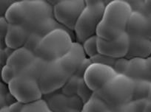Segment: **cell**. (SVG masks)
Here are the masks:
<instances>
[{"mask_svg": "<svg viewBox=\"0 0 151 112\" xmlns=\"http://www.w3.org/2000/svg\"><path fill=\"white\" fill-rule=\"evenodd\" d=\"M110 108L107 103L94 92L92 97L84 103L81 112H107Z\"/></svg>", "mask_w": 151, "mask_h": 112, "instance_id": "cell-16", "label": "cell"}, {"mask_svg": "<svg viewBox=\"0 0 151 112\" xmlns=\"http://www.w3.org/2000/svg\"><path fill=\"white\" fill-rule=\"evenodd\" d=\"M98 50L100 54L114 58H125L130 48V40L127 33L113 40H104L98 37Z\"/></svg>", "mask_w": 151, "mask_h": 112, "instance_id": "cell-11", "label": "cell"}, {"mask_svg": "<svg viewBox=\"0 0 151 112\" xmlns=\"http://www.w3.org/2000/svg\"><path fill=\"white\" fill-rule=\"evenodd\" d=\"M93 94V91H91V90L90 89L89 87H88V86L86 85V83H85L84 80L81 81L79 86H78L76 95L81 99V100L82 101L83 104L86 103V102L92 97V95Z\"/></svg>", "mask_w": 151, "mask_h": 112, "instance_id": "cell-20", "label": "cell"}, {"mask_svg": "<svg viewBox=\"0 0 151 112\" xmlns=\"http://www.w3.org/2000/svg\"><path fill=\"white\" fill-rule=\"evenodd\" d=\"M144 101H145L144 112H151V88L150 89L147 97V98Z\"/></svg>", "mask_w": 151, "mask_h": 112, "instance_id": "cell-28", "label": "cell"}, {"mask_svg": "<svg viewBox=\"0 0 151 112\" xmlns=\"http://www.w3.org/2000/svg\"><path fill=\"white\" fill-rule=\"evenodd\" d=\"M85 5L84 0L57 1L53 6V18L61 25L73 33L76 21Z\"/></svg>", "mask_w": 151, "mask_h": 112, "instance_id": "cell-9", "label": "cell"}, {"mask_svg": "<svg viewBox=\"0 0 151 112\" xmlns=\"http://www.w3.org/2000/svg\"><path fill=\"white\" fill-rule=\"evenodd\" d=\"M135 81L133 100L144 101L149 94L151 88V82L145 80H137Z\"/></svg>", "mask_w": 151, "mask_h": 112, "instance_id": "cell-17", "label": "cell"}, {"mask_svg": "<svg viewBox=\"0 0 151 112\" xmlns=\"http://www.w3.org/2000/svg\"><path fill=\"white\" fill-rule=\"evenodd\" d=\"M0 22H1V41L2 44V42H4V40H5L7 31H8L9 23L8 22L5 16L0 17Z\"/></svg>", "mask_w": 151, "mask_h": 112, "instance_id": "cell-25", "label": "cell"}, {"mask_svg": "<svg viewBox=\"0 0 151 112\" xmlns=\"http://www.w3.org/2000/svg\"><path fill=\"white\" fill-rule=\"evenodd\" d=\"M143 14L146 16L147 19L151 35V1H145Z\"/></svg>", "mask_w": 151, "mask_h": 112, "instance_id": "cell-24", "label": "cell"}, {"mask_svg": "<svg viewBox=\"0 0 151 112\" xmlns=\"http://www.w3.org/2000/svg\"><path fill=\"white\" fill-rule=\"evenodd\" d=\"M107 2L101 0L85 1V8L78 19L74 28L75 41L82 44L96 35V30L102 19Z\"/></svg>", "mask_w": 151, "mask_h": 112, "instance_id": "cell-6", "label": "cell"}, {"mask_svg": "<svg viewBox=\"0 0 151 112\" xmlns=\"http://www.w3.org/2000/svg\"><path fill=\"white\" fill-rule=\"evenodd\" d=\"M9 24L30 29L42 20L53 17V5L47 1H15L5 14Z\"/></svg>", "mask_w": 151, "mask_h": 112, "instance_id": "cell-2", "label": "cell"}, {"mask_svg": "<svg viewBox=\"0 0 151 112\" xmlns=\"http://www.w3.org/2000/svg\"><path fill=\"white\" fill-rule=\"evenodd\" d=\"M97 41H98V36L96 35L88 38L82 44L84 51L88 58H91L99 53L98 50Z\"/></svg>", "mask_w": 151, "mask_h": 112, "instance_id": "cell-19", "label": "cell"}, {"mask_svg": "<svg viewBox=\"0 0 151 112\" xmlns=\"http://www.w3.org/2000/svg\"><path fill=\"white\" fill-rule=\"evenodd\" d=\"M0 112H11V111H10L9 107H8V106H3V107H1Z\"/></svg>", "mask_w": 151, "mask_h": 112, "instance_id": "cell-29", "label": "cell"}, {"mask_svg": "<svg viewBox=\"0 0 151 112\" xmlns=\"http://www.w3.org/2000/svg\"><path fill=\"white\" fill-rule=\"evenodd\" d=\"M36 55L25 46L15 49L8 58L6 64L14 69L17 75H24L29 66L34 61Z\"/></svg>", "mask_w": 151, "mask_h": 112, "instance_id": "cell-12", "label": "cell"}, {"mask_svg": "<svg viewBox=\"0 0 151 112\" xmlns=\"http://www.w3.org/2000/svg\"><path fill=\"white\" fill-rule=\"evenodd\" d=\"M29 35L30 31L24 26L9 24L4 40V44L5 47L15 50L24 46Z\"/></svg>", "mask_w": 151, "mask_h": 112, "instance_id": "cell-15", "label": "cell"}, {"mask_svg": "<svg viewBox=\"0 0 151 112\" xmlns=\"http://www.w3.org/2000/svg\"><path fill=\"white\" fill-rule=\"evenodd\" d=\"M129 59L127 58H117L116 61L113 69L116 71L117 74H122V75H125L126 70H127V65H128Z\"/></svg>", "mask_w": 151, "mask_h": 112, "instance_id": "cell-23", "label": "cell"}, {"mask_svg": "<svg viewBox=\"0 0 151 112\" xmlns=\"http://www.w3.org/2000/svg\"><path fill=\"white\" fill-rule=\"evenodd\" d=\"M117 73L113 67L98 63H91L85 69L84 81L93 92L99 91Z\"/></svg>", "mask_w": 151, "mask_h": 112, "instance_id": "cell-10", "label": "cell"}, {"mask_svg": "<svg viewBox=\"0 0 151 112\" xmlns=\"http://www.w3.org/2000/svg\"><path fill=\"white\" fill-rule=\"evenodd\" d=\"M87 58H88L82 44L74 41L70 49L59 60L67 72L72 75L79 69Z\"/></svg>", "mask_w": 151, "mask_h": 112, "instance_id": "cell-13", "label": "cell"}, {"mask_svg": "<svg viewBox=\"0 0 151 112\" xmlns=\"http://www.w3.org/2000/svg\"><path fill=\"white\" fill-rule=\"evenodd\" d=\"M125 75L133 81L145 80L151 82L150 58H133L129 59Z\"/></svg>", "mask_w": 151, "mask_h": 112, "instance_id": "cell-14", "label": "cell"}, {"mask_svg": "<svg viewBox=\"0 0 151 112\" xmlns=\"http://www.w3.org/2000/svg\"><path fill=\"white\" fill-rule=\"evenodd\" d=\"M14 3L13 1H1L0 2V5H1V16H4L8 11V8H10L12 4Z\"/></svg>", "mask_w": 151, "mask_h": 112, "instance_id": "cell-27", "label": "cell"}, {"mask_svg": "<svg viewBox=\"0 0 151 112\" xmlns=\"http://www.w3.org/2000/svg\"><path fill=\"white\" fill-rule=\"evenodd\" d=\"M135 81L125 75L117 74L101 89L95 92L110 108L124 106L133 100Z\"/></svg>", "mask_w": 151, "mask_h": 112, "instance_id": "cell-5", "label": "cell"}, {"mask_svg": "<svg viewBox=\"0 0 151 112\" xmlns=\"http://www.w3.org/2000/svg\"><path fill=\"white\" fill-rule=\"evenodd\" d=\"M8 87L16 100L24 104L41 100L43 95L38 80L29 75H17Z\"/></svg>", "mask_w": 151, "mask_h": 112, "instance_id": "cell-7", "label": "cell"}, {"mask_svg": "<svg viewBox=\"0 0 151 112\" xmlns=\"http://www.w3.org/2000/svg\"><path fill=\"white\" fill-rule=\"evenodd\" d=\"M16 76H17V74H16L15 71L9 65L5 64L2 66V71H1V79L5 85H8L9 83Z\"/></svg>", "mask_w": 151, "mask_h": 112, "instance_id": "cell-21", "label": "cell"}, {"mask_svg": "<svg viewBox=\"0 0 151 112\" xmlns=\"http://www.w3.org/2000/svg\"><path fill=\"white\" fill-rule=\"evenodd\" d=\"M24 103H22L19 101H16L11 105H10L8 107H9V110L11 112H22L23 108H24Z\"/></svg>", "mask_w": 151, "mask_h": 112, "instance_id": "cell-26", "label": "cell"}, {"mask_svg": "<svg viewBox=\"0 0 151 112\" xmlns=\"http://www.w3.org/2000/svg\"><path fill=\"white\" fill-rule=\"evenodd\" d=\"M91 60V63H101V64L107 65V66H110L111 67H113L114 66V63H115L116 61L117 58H114L109 57L107 55H102V54L99 53L98 55H96L94 57L89 58Z\"/></svg>", "mask_w": 151, "mask_h": 112, "instance_id": "cell-22", "label": "cell"}, {"mask_svg": "<svg viewBox=\"0 0 151 112\" xmlns=\"http://www.w3.org/2000/svg\"><path fill=\"white\" fill-rule=\"evenodd\" d=\"M150 58H151V54H150Z\"/></svg>", "mask_w": 151, "mask_h": 112, "instance_id": "cell-30", "label": "cell"}, {"mask_svg": "<svg viewBox=\"0 0 151 112\" xmlns=\"http://www.w3.org/2000/svg\"><path fill=\"white\" fill-rule=\"evenodd\" d=\"M70 76L58 59L46 63L38 81L43 94H48L62 89Z\"/></svg>", "mask_w": 151, "mask_h": 112, "instance_id": "cell-8", "label": "cell"}, {"mask_svg": "<svg viewBox=\"0 0 151 112\" xmlns=\"http://www.w3.org/2000/svg\"><path fill=\"white\" fill-rule=\"evenodd\" d=\"M133 10L127 1L115 0L107 2L96 36L104 40H113L127 30Z\"/></svg>", "mask_w": 151, "mask_h": 112, "instance_id": "cell-1", "label": "cell"}, {"mask_svg": "<svg viewBox=\"0 0 151 112\" xmlns=\"http://www.w3.org/2000/svg\"><path fill=\"white\" fill-rule=\"evenodd\" d=\"M126 33L129 36L130 48L125 58H148L151 54V35L146 16L133 11Z\"/></svg>", "mask_w": 151, "mask_h": 112, "instance_id": "cell-3", "label": "cell"}, {"mask_svg": "<svg viewBox=\"0 0 151 112\" xmlns=\"http://www.w3.org/2000/svg\"><path fill=\"white\" fill-rule=\"evenodd\" d=\"M22 112H54L45 100H39L33 103L24 104Z\"/></svg>", "mask_w": 151, "mask_h": 112, "instance_id": "cell-18", "label": "cell"}, {"mask_svg": "<svg viewBox=\"0 0 151 112\" xmlns=\"http://www.w3.org/2000/svg\"><path fill=\"white\" fill-rule=\"evenodd\" d=\"M74 41L73 33L65 28H57L42 39L35 54L46 61L58 60L70 49Z\"/></svg>", "mask_w": 151, "mask_h": 112, "instance_id": "cell-4", "label": "cell"}]
</instances>
